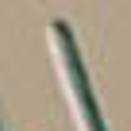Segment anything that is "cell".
Segmentation results:
<instances>
[{
    "label": "cell",
    "instance_id": "6da1fadb",
    "mask_svg": "<svg viewBox=\"0 0 131 131\" xmlns=\"http://www.w3.org/2000/svg\"><path fill=\"white\" fill-rule=\"evenodd\" d=\"M54 39H58V54H62V66H66V81H70L73 89V100L81 108V119L89 131H108L104 119H100V108L93 100V85H89V73H85V62H81V50L70 35V27L66 23H54Z\"/></svg>",
    "mask_w": 131,
    "mask_h": 131
}]
</instances>
